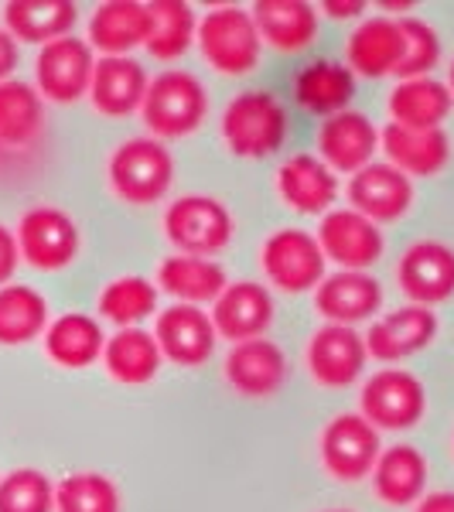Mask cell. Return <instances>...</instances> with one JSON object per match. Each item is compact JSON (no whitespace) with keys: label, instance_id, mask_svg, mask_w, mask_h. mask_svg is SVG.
I'll return each instance as SVG.
<instances>
[{"label":"cell","instance_id":"cell-1","mask_svg":"<svg viewBox=\"0 0 454 512\" xmlns=\"http://www.w3.org/2000/svg\"><path fill=\"white\" fill-rule=\"evenodd\" d=\"M106 181L113 195L127 205H158L175 185V161L158 137H130L123 140L106 164Z\"/></svg>","mask_w":454,"mask_h":512},{"label":"cell","instance_id":"cell-2","mask_svg":"<svg viewBox=\"0 0 454 512\" xmlns=\"http://www.w3.org/2000/svg\"><path fill=\"white\" fill-rule=\"evenodd\" d=\"M219 130L229 154L246 161H260L280 151V144H284L287 110L267 89H246V93L229 99V106L222 110Z\"/></svg>","mask_w":454,"mask_h":512},{"label":"cell","instance_id":"cell-3","mask_svg":"<svg viewBox=\"0 0 454 512\" xmlns=\"http://www.w3.org/2000/svg\"><path fill=\"white\" fill-rule=\"evenodd\" d=\"M151 137L158 140H178L195 134L209 117V89L202 79L188 69H164L161 76L151 79L140 106Z\"/></svg>","mask_w":454,"mask_h":512},{"label":"cell","instance_id":"cell-4","mask_svg":"<svg viewBox=\"0 0 454 512\" xmlns=\"http://www.w3.org/2000/svg\"><path fill=\"white\" fill-rule=\"evenodd\" d=\"M198 52L202 59L219 72V76L239 79L250 76L260 65L263 55V38L257 31V21L246 7L222 4L212 7L202 21H198Z\"/></svg>","mask_w":454,"mask_h":512},{"label":"cell","instance_id":"cell-5","mask_svg":"<svg viewBox=\"0 0 454 512\" xmlns=\"http://www.w3.org/2000/svg\"><path fill=\"white\" fill-rule=\"evenodd\" d=\"M325 253L315 233L308 229H277L263 239L260 246V270L270 287L284 294H304L315 291L325 280Z\"/></svg>","mask_w":454,"mask_h":512},{"label":"cell","instance_id":"cell-6","mask_svg":"<svg viewBox=\"0 0 454 512\" xmlns=\"http://www.w3.org/2000/svg\"><path fill=\"white\" fill-rule=\"evenodd\" d=\"M164 236L185 256H216L233 239V216L212 195H181L164 209Z\"/></svg>","mask_w":454,"mask_h":512},{"label":"cell","instance_id":"cell-7","mask_svg":"<svg viewBox=\"0 0 454 512\" xmlns=\"http://www.w3.org/2000/svg\"><path fill=\"white\" fill-rule=\"evenodd\" d=\"M18 246L21 260L41 274H59L82 250V233L76 219L59 205H35L18 219Z\"/></svg>","mask_w":454,"mask_h":512},{"label":"cell","instance_id":"cell-8","mask_svg":"<svg viewBox=\"0 0 454 512\" xmlns=\"http://www.w3.org/2000/svg\"><path fill=\"white\" fill-rule=\"evenodd\" d=\"M96 52L86 38L65 35L38 48L35 59V89L48 103L69 106L76 99L89 96L96 72Z\"/></svg>","mask_w":454,"mask_h":512},{"label":"cell","instance_id":"cell-9","mask_svg":"<svg viewBox=\"0 0 454 512\" xmlns=\"http://www.w3.org/2000/svg\"><path fill=\"white\" fill-rule=\"evenodd\" d=\"M321 465L335 482H362L373 475L383 444H379V431L362 414H338L321 431Z\"/></svg>","mask_w":454,"mask_h":512},{"label":"cell","instance_id":"cell-10","mask_svg":"<svg viewBox=\"0 0 454 512\" xmlns=\"http://www.w3.org/2000/svg\"><path fill=\"white\" fill-rule=\"evenodd\" d=\"M359 403L376 431H410L427 410V390L407 369H379L366 379Z\"/></svg>","mask_w":454,"mask_h":512},{"label":"cell","instance_id":"cell-11","mask_svg":"<svg viewBox=\"0 0 454 512\" xmlns=\"http://www.w3.org/2000/svg\"><path fill=\"white\" fill-rule=\"evenodd\" d=\"M315 236L325 260L338 263V270H369L386 250L379 226L356 209H332L321 216Z\"/></svg>","mask_w":454,"mask_h":512},{"label":"cell","instance_id":"cell-12","mask_svg":"<svg viewBox=\"0 0 454 512\" xmlns=\"http://www.w3.org/2000/svg\"><path fill=\"white\" fill-rule=\"evenodd\" d=\"M154 338H158L161 355L171 366L198 369L212 359L219 335L209 311L195 308V304H171V308H164L158 315Z\"/></svg>","mask_w":454,"mask_h":512},{"label":"cell","instance_id":"cell-13","mask_svg":"<svg viewBox=\"0 0 454 512\" xmlns=\"http://www.w3.org/2000/svg\"><path fill=\"white\" fill-rule=\"evenodd\" d=\"M345 198H349V209H356L366 219H373L376 226H383V222H396L410 212V205H414V178H407L386 161H373L369 168H362L349 178Z\"/></svg>","mask_w":454,"mask_h":512},{"label":"cell","instance_id":"cell-14","mask_svg":"<svg viewBox=\"0 0 454 512\" xmlns=\"http://www.w3.org/2000/svg\"><path fill=\"white\" fill-rule=\"evenodd\" d=\"M315 308L325 325L356 328L383 308V284L369 270H335L315 287Z\"/></svg>","mask_w":454,"mask_h":512},{"label":"cell","instance_id":"cell-15","mask_svg":"<svg viewBox=\"0 0 454 512\" xmlns=\"http://www.w3.org/2000/svg\"><path fill=\"white\" fill-rule=\"evenodd\" d=\"M400 291L410 297V304L434 308V304L454 297V250L437 239H420L400 256L396 267Z\"/></svg>","mask_w":454,"mask_h":512},{"label":"cell","instance_id":"cell-16","mask_svg":"<svg viewBox=\"0 0 454 512\" xmlns=\"http://www.w3.org/2000/svg\"><path fill=\"white\" fill-rule=\"evenodd\" d=\"M369 359L366 335L345 325H321L308 342V369L318 386L345 390L362 376Z\"/></svg>","mask_w":454,"mask_h":512},{"label":"cell","instance_id":"cell-17","mask_svg":"<svg viewBox=\"0 0 454 512\" xmlns=\"http://www.w3.org/2000/svg\"><path fill=\"white\" fill-rule=\"evenodd\" d=\"M318 158L328 168L342 175H356L369 168L379 151V130L376 123L359 110H342L335 117H325L318 127Z\"/></svg>","mask_w":454,"mask_h":512},{"label":"cell","instance_id":"cell-18","mask_svg":"<svg viewBox=\"0 0 454 512\" xmlns=\"http://www.w3.org/2000/svg\"><path fill=\"white\" fill-rule=\"evenodd\" d=\"M151 38V4L144 0H106L89 18V45L99 59H127Z\"/></svg>","mask_w":454,"mask_h":512},{"label":"cell","instance_id":"cell-19","mask_svg":"<svg viewBox=\"0 0 454 512\" xmlns=\"http://www.w3.org/2000/svg\"><path fill=\"white\" fill-rule=\"evenodd\" d=\"M212 325L216 335L226 342H250V338H267L274 325V297L257 280H236L219 294L212 308Z\"/></svg>","mask_w":454,"mask_h":512},{"label":"cell","instance_id":"cell-20","mask_svg":"<svg viewBox=\"0 0 454 512\" xmlns=\"http://www.w3.org/2000/svg\"><path fill=\"white\" fill-rule=\"evenodd\" d=\"M226 383L246 400H267L287 379V355L270 338H250L239 342L226 355Z\"/></svg>","mask_w":454,"mask_h":512},{"label":"cell","instance_id":"cell-21","mask_svg":"<svg viewBox=\"0 0 454 512\" xmlns=\"http://www.w3.org/2000/svg\"><path fill=\"white\" fill-rule=\"evenodd\" d=\"M403 52H407V41H403L400 18L376 14V18L359 21V28L345 41V65L352 69V76L383 79L396 76Z\"/></svg>","mask_w":454,"mask_h":512},{"label":"cell","instance_id":"cell-22","mask_svg":"<svg viewBox=\"0 0 454 512\" xmlns=\"http://www.w3.org/2000/svg\"><path fill=\"white\" fill-rule=\"evenodd\" d=\"M277 195L291 212L328 216L338 198V178L318 154H291L277 171Z\"/></svg>","mask_w":454,"mask_h":512},{"label":"cell","instance_id":"cell-23","mask_svg":"<svg viewBox=\"0 0 454 512\" xmlns=\"http://www.w3.org/2000/svg\"><path fill=\"white\" fill-rule=\"evenodd\" d=\"M434 335H437L434 311L420 308V304H407V308H396L369 325L366 349L379 362H400L424 352L434 342Z\"/></svg>","mask_w":454,"mask_h":512},{"label":"cell","instance_id":"cell-24","mask_svg":"<svg viewBox=\"0 0 454 512\" xmlns=\"http://www.w3.org/2000/svg\"><path fill=\"white\" fill-rule=\"evenodd\" d=\"M379 147L386 164L403 171L407 178H431L451 161V137L441 130H410L400 123H386L379 134Z\"/></svg>","mask_w":454,"mask_h":512},{"label":"cell","instance_id":"cell-25","mask_svg":"<svg viewBox=\"0 0 454 512\" xmlns=\"http://www.w3.org/2000/svg\"><path fill=\"white\" fill-rule=\"evenodd\" d=\"M147 86H151L147 69L134 55H127V59H99L93 72V86H89V103L103 117H134L144 106Z\"/></svg>","mask_w":454,"mask_h":512},{"label":"cell","instance_id":"cell-26","mask_svg":"<svg viewBox=\"0 0 454 512\" xmlns=\"http://www.w3.org/2000/svg\"><path fill=\"white\" fill-rule=\"evenodd\" d=\"M250 14L263 45H270L274 52L297 55L318 38V11L308 0H257Z\"/></svg>","mask_w":454,"mask_h":512},{"label":"cell","instance_id":"cell-27","mask_svg":"<svg viewBox=\"0 0 454 512\" xmlns=\"http://www.w3.org/2000/svg\"><path fill=\"white\" fill-rule=\"evenodd\" d=\"M158 291L175 297V304H216L219 294L229 287V277L222 270V263L209 260V256H185L171 253L161 260L158 267Z\"/></svg>","mask_w":454,"mask_h":512},{"label":"cell","instance_id":"cell-28","mask_svg":"<svg viewBox=\"0 0 454 512\" xmlns=\"http://www.w3.org/2000/svg\"><path fill=\"white\" fill-rule=\"evenodd\" d=\"M427 489V458L414 444H393L383 448L373 468V492L379 502L393 509L417 506Z\"/></svg>","mask_w":454,"mask_h":512},{"label":"cell","instance_id":"cell-29","mask_svg":"<svg viewBox=\"0 0 454 512\" xmlns=\"http://www.w3.org/2000/svg\"><path fill=\"white\" fill-rule=\"evenodd\" d=\"M103 352V325H99V318L82 315V311H65L45 332V355L62 369H89L103 359Z\"/></svg>","mask_w":454,"mask_h":512},{"label":"cell","instance_id":"cell-30","mask_svg":"<svg viewBox=\"0 0 454 512\" xmlns=\"http://www.w3.org/2000/svg\"><path fill=\"white\" fill-rule=\"evenodd\" d=\"M45 130V99L31 82H0V151H24Z\"/></svg>","mask_w":454,"mask_h":512},{"label":"cell","instance_id":"cell-31","mask_svg":"<svg viewBox=\"0 0 454 512\" xmlns=\"http://www.w3.org/2000/svg\"><path fill=\"white\" fill-rule=\"evenodd\" d=\"M161 345L147 328H120L106 338L103 366L123 386H144L161 373Z\"/></svg>","mask_w":454,"mask_h":512},{"label":"cell","instance_id":"cell-32","mask_svg":"<svg viewBox=\"0 0 454 512\" xmlns=\"http://www.w3.org/2000/svg\"><path fill=\"white\" fill-rule=\"evenodd\" d=\"M451 106H454L451 89L434 76L403 79V82H396V89L390 93L393 123L410 127V130H441Z\"/></svg>","mask_w":454,"mask_h":512},{"label":"cell","instance_id":"cell-33","mask_svg":"<svg viewBox=\"0 0 454 512\" xmlns=\"http://www.w3.org/2000/svg\"><path fill=\"white\" fill-rule=\"evenodd\" d=\"M76 4L72 0H11L4 7V24L14 38L28 45H48L72 35L76 28Z\"/></svg>","mask_w":454,"mask_h":512},{"label":"cell","instance_id":"cell-34","mask_svg":"<svg viewBox=\"0 0 454 512\" xmlns=\"http://www.w3.org/2000/svg\"><path fill=\"white\" fill-rule=\"evenodd\" d=\"M352 96H356V76L345 62H311L294 79V99L308 113H321V117L349 110Z\"/></svg>","mask_w":454,"mask_h":512},{"label":"cell","instance_id":"cell-35","mask_svg":"<svg viewBox=\"0 0 454 512\" xmlns=\"http://www.w3.org/2000/svg\"><path fill=\"white\" fill-rule=\"evenodd\" d=\"M48 325V301L45 294L28 284L0 287V345H28L35 338H45Z\"/></svg>","mask_w":454,"mask_h":512},{"label":"cell","instance_id":"cell-36","mask_svg":"<svg viewBox=\"0 0 454 512\" xmlns=\"http://www.w3.org/2000/svg\"><path fill=\"white\" fill-rule=\"evenodd\" d=\"M96 311L110 325L120 328H140V321L158 315V284L147 277H117L99 291Z\"/></svg>","mask_w":454,"mask_h":512},{"label":"cell","instance_id":"cell-37","mask_svg":"<svg viewBox=\"0 0 454 512\" xmlns=\"http://www.w3.org/2000/svg\"><path fill=\"white\" fill-rule=\"evenodd\" d=\"M198 35V18L185 0H151V38L147 52L158 62H175L192 48Z\"/></svg>","mask_w":454,"mask_h":512},{"label":"cell","instance_id":"cell-38","mask_svg":"<svg viewBox=\"0 0 454 512\" xmlns=\"http://www.w3.org/2000/svg\"><path fill=\"white\" fill-rule=\"evenodd\" d=\"M55 512H120V492L99 472H72L55 482Z\"/></svg>","mask_w":454,"mask_h":512},{"label":"cell","instance_id":"cell-39","mask_svg":"<svg viewBox=\"0 0 454 512\" xmlns=\"http://www.w3.org/2000/svg\"><path fill=\"white\" fill-rule=\"evenodd\" d=\"M0 512H55V485L38 468H14L0 478Z\"/></svg>","mask_w":454,"mask_h":512},{"label":"cell","instance_id":"cell-40","mask_svg":"<svg viewBox=\"0 0 454 512\" xmlns=\"http://www.w3.org/2000/svg\"><path fill=\"white\" fill-rule=\"evenodd\" d=\"M400 28H403V41H407V52H403V62L396 69V79H424L431 76V69L441 62V38L437 31L427 24L424 18H400Z\"/></svg>","mask_w":454,"mask_h":512},{"label":"cell","instance_id":"cell-41","mask_svg":"<svg viewBox=\"0 0 454 512\" xmlns=\"http://www.w3.org/2000/svg\"><path fill=\"white\" fill-rule=\"evenodd\" d=\"M21 267V246H18V236L14 229H7L0 222V287L14 284V274Z\"/></svg>","mask_w":454,"mask_h":512},{"label":"cell","instance_id":"cell-42","mask_svg":"<svg viewBox=\"0 0 454 512\" xmlns=\"http://www.w3.org/2000/svg\"><path fill=\"white\" fill-rule=\"evenodd\" d=\"M18 59H21V45H18V38H14L7 28H0V82L14 79V69H18Z\"/></svg>","mask_w":454,"mask_h":512},{"label":"cell","instance_id":"cell-43","mask_svg":"<svg viewBox=\"0 0 454 512\" xmlns=\"http://www.w3.org/2000/svg\"><path fill=\"white\" fill-rule=\"evenodd\" d=\"M321 11L335 21H349V18H359V14L366 11V4H362V0H325Z\"/></svg>","mask_w":454,"mask_h":512},{"label":"cell","instance_id":"cell-44","mask_svg":"<svg viewBox=\"0 0 454 512\" xmlns=\"http://www.w3.org/2000/svg\"><path fill=\"white\" fill-rule=\"evenodd\" d=\"M414 512H454V492H431L417 502Z\"/></svg>","mask_w":454,"mask_h":512},{"label":"cell","instance_id":"cell-45","mask_svg":"<svg viewBox=\"0 0 454 512\" xmlns=\"http://www.w3.org/2000/svg\"><path fill=\"white\" fill-rule=\"evenodd\" d=\"M448 89H451V96H454V62H451V69H448Z\"/></svg>","mask_w":454,"mask_h":512},{"label":"cell","instance_id":"cell-46","mask_svg":"<svg viewBox=\"0 0 454 512\" xmlns=\"http://www.w3.org/2000/svg\"><path fill=\"white\" fill-rule=\"evenodd\" d=\"M321 512H352V509H321Z\"/></svg>","mask_w":454,"mask_h":512}]
</instances>
